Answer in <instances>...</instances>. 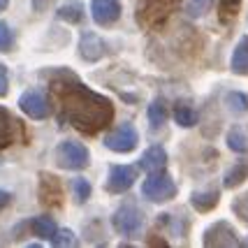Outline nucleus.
<instances>
[{
  "label": "nucleus",
  "instance_id": "obj_1",
  "mask_svg": "<svg viewBox=\"0 0 248 248\" xmlns=\"http://www.w3.org/2000/svg\"><path fill=\"white\" fill-rule=\"evenodd\" d=\"M63 111L65 119L84 132H97L114 119V105L107 97L79 84L63 93Z\"/></svg>",
  "mask_w": 248,
  "mask_h": 248
},
{
  "label": "nucleus",
  "instance_id": "obj_2",
  "mask_svg": "<svg viewBox=\"0 0 248 248\" xmlns=\"http://www.w3.org/2000/svg\"><path fill=\"white\" fill-rule=\"evenodd\" d=\"M141 195L146 200H151L155 204H162V202H170L172 197H176V184L170 174L160 172H149L146 181L141 184Z\"/></svg>",
  "mask_w": 248,
  "mask_h": 248
},
{
  "label": "nucleus",
  "instance_id": "obj_3",
  "mask_svg": "<svg viewBox=\"0 0 248 248\" xmlns=\"http://www.w3.org/2000/svg\"><path fill=\"white\" fill-rule=\"evenodd\" d=\"M56 162H58V167L70 170V172L86 170L88 162H91V153H88V149L84 144L65 140V141H61L58 149H56Z\"/></svg>",
  "mask_w": 248,
  "mask_h": 248
},
{
  "label": "nucleus",
  "instance_id": "obj_4",
  "mask_svg": "<svg viewBox=\"0 0 248 248\" xmlns=\"http://www.w3.org/2000/svg\"><path fill=\"white\" fill-rule=\"evenodd\" d=\"M202 244H204V246H216V248H234V246H241L237 230L230 225V223H225V220H218V223H214V225L206 227Z\"/></svg>",
  "mask_w": 248,
  "mask_h": 248
},
{
  "label": "nucleus",
  "instance_id": "obj_5",
  "mask_svg": "<svg viewBox=\"0 0 248 248\" xmlns=\"http://www.w3.org/2000/svg\"><path fill=\"white\" fill-rule=\"evenodd\" d=\"M137 144H140V132L130 123L119 125V128L111 130L105 137V146L109 151H116V153H130L132 149H137Z\"/></svg>",
  "mask_w": 248,
  "mask_h": 248
},
{
  "label": "nucleus",
  "instance_id": "obj_6",
  "mask_svg": "<svg viewBox=\"0 0 248 248\" xmlns=\"http://www.w3.org/2000/svg\"><path fill=\"white\" fill-rule=\"evenodd\" d=\"M111 223H114V230L121 232L123 237H132V234H137V232L141 230L144 216H141V211L137 209V206L125 204V206H121L119 211L114 214Z\"/></svg>",
  "mask_w": 248,
  "mask_h": 248
},
{
  "label": "nucleus",
  "instance_id": "obj_7",
  "mask_svg": "<svg viewBox=\"0 0 248 248\" xmlns=\"http://www.w3.org/2000/svg\"><path fill=\"white\" fill-rule=\"evenodd\" d=\"M19 107H21V111L28 119H35V121H42L51 114V105H49L46 95H44L42 91H35V88L26 91L19 97Z\"/></svg>",
  "mask_w": 248,
  "mask_h": 248
},
{
  "label": "nucleus",
  "instance_id": "obj_8",
  "mask_svg": "<svg viewBox=\"0 0 248 248\" xmlns=\"http://www.w3.org/2000/svg\"><path fill=\"white\" fill-rule=\"evenodd\" d=\"M137 181V167L132 165H114L107 176V193H125Z\"/></svg>",
  "mask_w": 248,
  "mask_h": 248
},
{
  "label": "nucleus",
  "instance_id": "obj_9",
  "mask_svg": "<svg viewBox=\"0 0 248 248\" xmlns=\"http://www.w3.org/2000/svg\"><path fill=\"white\" fill-rule=\"evenodd\" d=\"M123 14L121 0H93L91 2V16L97 26H111L116 23Z\"/></svg>",
  "mask_w": 248,
  "mask_h": 248
},
{
  "label": "nucleus",
  "instance_id": "obj_10",
  "mask_svg": "<svg viewBox=\"0 0 248 248\" xmlns=\"http://www.w3.org/2000/svg\"><path fill=\"white\" fill-rule=\"evenodd\" d=\"M79 54L88 63H97L107 56V42L97 32H81L79 37Z\"/></svg>",
  "mask_w": 248,
  "mask_h": 248
},
{
  "label": "nucleus",
  "instance_id": "obj_11",
  "mask_svg": "<svg viewBox=\"0 0 248 248\" xmlns=\"http://www.w3.org/2000/svg\"><path fill=\"white\" fill-rule=\"evenodd\" d=\"M40 200H42L44 204L49 206H58L61 204V197H63V193H61V184H58V179H56L54 174H40Z\"/></svg>",
  "mask_w": 248,
  "mask_h": 248
},
{
  "label": "nucleus",
  "instance_id": "obj_12",
  "mask_svg": "<svg viewBox=\"0 0 248 248\" xmlns=\"http://www.w3.org/2000/svg\"><path fill=\"white\" fill-rule=\"evenodd\" d=\"M218 200H220V193L216 188H206V190H195L190 195V204L195 206V211L200 214H209L218 206Z\"/></svg>",
  "mask_w": 248,
  "mask_h": 248
},
{
  "label": "nucleus",
  "instance_id": "obj_13",
  "mask_svg": "<svg viewBox=\"0 0 248 248\" xmlns=\"http://www.w3.org/2000/svg\"><path fill=\"white\" fill-rule=\"evenodd\" d=\"M165 165H167V153L162 146L146 149L140 158V167L144 172H160V170H165Z\"/></svg>",
  "mask_w": 248,
  "mask_h": 248
},
{
  "label": "nucleus",
  "instance_id": "obj_14",
  "mask_svg": "<svg viewBox=\"0 0 248 248\" xmlns=\"http://www.w3.org/2000/svg\"><path fill=\"white\" fill-rule=\"evenodd\" d=\"M230 70L234 75H248V35H244L237 42V46H234L232 61H230Z\"/></svg>",
  "mask_w": 248,
  "mask_h": 248
},
{
  "label": "nucleus",
  "instance_id": "obj_15",
  "mask_svg": "<svg viewBox=\"0 0 248 248\" xmlns=\"http://www.w3.org/2000/svg\"><path fill=\"white\" fill-rule=\"evenodd\" d=\"M248 179V158L246 160H237L223 176V186L225 188H237L239 184H244Z\"/></svg>",
  "mask_w": 248,
  "mask_h": 248
},
{
  "label": "nucleus",
  "instance_id": "obj_16",
  "mask_svg": "<svg viewBox=\"0 0 248 248\" xmlns=\"http://www.w3.org/2000/svg\"><path fill=\"white\" fill-rule=\"evenodd\" d=\"M14 130H16V123L12 119V114L0 107V149H7L14 141Z\"/></svg>",
  "mask_w": 248,
  "mask_h": 248
},
{
  "label": "nucleus",
  "instance_id": "obj_17",
  "mask_svg": "<svg viewBox=\"0 0 248 248\" xmlns=\"http://www.w3.org/2000/svg\"><path fill=\"white\" fill-rule=\"evenodd\" d=\"M167 116H170V109L165 105V100H153L151 107H149V123H151V128L160 130L165 125Z\"/></svg>",
  "mask_w": 248,
  "mask_h": 248
},
{
  "label": "nucleus",
  "instance_id": "obj_18",
  "mask_svg": "<svg viewBox=\"0 0 248 248\" xmlns=\"http://www.w3.org/2000/svg\"><path fill=\"white\" fill-rule=\"evenodd\" d=\"M31 227H32V232H35V237H40V239H49V241H51V237H54V232L58 230L54 220H51V218H46V216H37V218H32Z\"/></svg>",
  "mask_w": 248,
  "mask_h": 248
},
{
  "label": "nucleus",
  "instance_id": "obj_19",
  "mask_svg": "<svg viewBox=\"0 0 248 248\" xmlns=\"http://www.w3.org/2000/svg\"><path fill=\"white\" fill-rule=\"evenodd\" d=\"M225 107L232 111V114H246L248 111V97L244 95V93H239V91H230V93H225Z\"/></svg>",
  "mask_w": 248,
  "mask_h": 248
},
{
  "label": "nucleus",
  "instance_id": "obj_20",
  "mask_svg": "<svg viewBox=\"0 0 248 248\" xmlns=\"http://www.w3.org/2000/svg\"><path fill=\"white\" fill-rule=\"evenodd\" d=\"M227 146H230L234 153H248V137H246V132L234 125V128L227 132Z\"/></svg>",
  "mask_w": 248,
  "mask_h": 248
},
{
  "label": "nucleus",
  "instance_id": "obj_21",
  "mask_svg": "<svg viewBox=\"0 0 248 248\" xmlns=\"http://www.w3.org/2000/svg\"><path fill=\"white\" fill-rule=\"evenodd\" d=\"M174 121L181 125V128H193L197 123V111L188 105H176L174 107Z\"/></svg>",
  "mask_w": 248,
  "mask_h": 248
},
{
  "label": "nucleus",
  "instance_id": "obj_22",
  "mask_svg": "<svg viewBox=\"0 0 248 248\" xmlns=\"http://www.w3.org/2000/svg\"><path fill=\"white\" fill-rule=\"evenodd\" d=\"M58 16L70 23H79L84 19V7H81L79 2H65L63 7L58 10Z\"/></svg>",
  "mask_w": 248,
  "mask_h": 248
},
{
  "label": "nucleus",
  "instance_id": "obj_23",
  "mask_svg": "<svg viewBox=\"0 0 248 248\" xmlns=\"http://www.w3.org/2000/svg\"><path fill=\"white\" fill-rule=\"evenodd\" d=\"M72 193H75L77 202H79V204H84L88 197H91V184H88V179H84V176L72 179Z\"/></svg>",
  "mask_w": 248,
  "mask_h": 248
},
{
  "label": "nucleus",
  "instance_id": "obj_24",
  "mask_svg": "<svg viewBox=\"0 0 248 248\" xmlns=\"http://www.w3.org/2000/svg\"><path fill=\"white\" fill-rule=\"evenodd\" d=\"M211 2L214 0H186V14L193 16V19H200V16H204L209 12Z\"/></svg>",
  "mask_w": 248,
  "mask_h": 248
},
{
  "label": "nucleus",
  "instance_id": "obj_25",
  "mask_svg": "<svg viewBox=\"0 0 248 248\" xmlns=\"http://www.w3.org/2000/svg\"><path fill=\"white\" fill-rule=\"evenodd\" d=\"M51 244H54V246H75L77 237H75V232H72V230L63 227V230H56V232H54Z\"/></svg>",
  "mask_w": 248,
  "mask_h": 248
},
{
  "label": "nucleus",
  "instance_id": "obj_26",
  "mask_svg": "<svg viewBox=\"0 0 248 248\" xmlns=\"http://www.w3.org/2000/svg\"><path fill=\"white\" fill-rule=\"evenodd\" d=\"M239 7H241V0H220V16H223V21L225 19H234L239 14Z\"/></svg>",
  "mask_w": 248,
  "mask_h": 248
},
{
  "label": "nucleus",
  "instance_id": "obj_27",
  "mask_svg": "<svg viewBox=\"0 0 248 248\" xmlns=\"http://www.w3.org/2000/svg\"><path fill=\"white\" fill-rule=\"evenodd\" d=\"M232 211H234L244 223H248V190L244 195H239L237 200L232 202Z\"/></svg>",
  "mask_w": 248,
  "mask_h": 248
},
{
  "label": "nucleus",
  "instance_id": "obj_28",
  "mask_svg": "<svg viewBox=\"0 0 248 248\" xmlns=\"http://www.w3.org/2000/svg\"><path fill=\"white\" fill-rule=\"evenodd\" d=\"M12 42H14V37H12L10 26L5 21H0V51H7L12 46Z\"/></svg>",
  "mask_w": 248,
  "mask_h": 248
},
{
  "label": "nucleus",
  "instance_id": "obj_29",
  "mask_svg": "<svg viewBox=\"0 0 248 248\" xmlns=\"http://www.w3.org/2000/svg\"><path fill=\"white\" fill-rule=\"evenodd\" d=\"M7 91H10V75H7V67L0 63V97L7 95Z\"/></svg>",
  "mask_w": 248,
  "mask_h": 248
},
{
  "label": "nucleus",
  "instance_id": "obj_30",
  "mask_svg": "<svg viewBox=\"0 0 248 248\" xmlns=\"http://www.w3.org/2000/svg\"><path fill=\"white\" fill-rule=\"evenodd\" d=\"M10 200H12V195L7 193V190H0V209H2V206H7V204H10Z\"/></svg>",
  "mask_w": 248,
  "mask_h": 248
},
{
  "label": "nucleus",
  "instance_id": "obj_31",
  "mask_svg": "<svg viewBox=\"0 0 248 248\" xmlns=\"http://www.w3.org/2000/svg\"><path fill=\"white\" fill-rule=\"evenodd\" d=\"M10 7V0H0V12H5Z\"/></svg>",
  "mask_w": 248,
  "mask_h": 248
},
{
  "label": "nucleus",
  "instance_id": "obj_32",
  "mask_svg": "<svg viewBox=\"0 0 248 248\" xmlns=\"http://www.w3.org/2000/svg\"><path fill=\"white\" fill-rule=\"evenodd\" d=\"M244 246H248V237H246V239H244Z\"/></svg>",
  "mask_w": 248,
  "mask_h": 248
}]
</instances>
